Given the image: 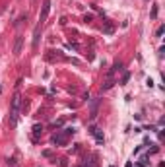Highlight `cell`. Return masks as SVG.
Masks as SVG:
<instances>
[{"label":"cell","instance_id":"obj_1","mask_svg":"<svg viewBox=\"0 0 165 167\" xmlns=\"http://www.w3.org/2000/svg\"><path fill=\"white\" fill-rule=\"evenodd\" d=\"M20 107H21V95L16 93L12 99V109H10V122L18 125V117H20Z\"/></svg>","mask_w":165,"mask_h":167},{"label":"cell","instance_id":"obj_2","mask_svg":"<svg viewBox=\"0 0 165 167\" xmlns=\"http://www.w3.org/2000/svg\"><path fill=\"white\" fill-rule=\"evenodd\" d=\"M49 12H51V0H45V2H43V10H41V14H39V24H41V25L47 21Z\"/></svg>","mask_w":165,"mask_h":167},{"label":"cell","instance_id":"obj_3","mask_svg":"<svg viewBox=\"0 0 165 167\" xmlns=\"http://www.w3.org/2000/svg\"><path fill=\"white\" fill-rule=\"evenodd\" d=\"M21 45H24V35H16V41H14V55H21Z\"/></svg>","mask_w":165,"mask_h":167},{"label":"cell","instance_id":"obj_4","mask_svg":"<svg viewBox=\"0 0 165 167\" xmlns=\"http://www.w3.org/2000/svg\"><path fill=\"white\" fill-rule=\"evenodd\" d=\"M41 24L35 25V29H33V49H37L39 47V37H41Z\"/></svg>","mask_w":165,"mask_h":167},{"label":"cell","instance_id":"obj_5","mask_svg":"<svg viewBox=\"0 0 165 167\" xmlns=\"http://www.w3.org/2000/svg\"><path fill=\"white\" fill-rule=\"evenodd\" d=\"M53 144H56V146H64V144H66V134H64V132L54 134L53 136Z\"/></svg>","mask_w":165,"mask_h":167},{"label":"cell","instance_id":"obj_6","mask_svg":"<svg viewBox=\"0 0 165 167\" xmlns=\"http://www.w3.org/2000/svg\"><path fill=\"white\" fill-rule=\"evenodd\" d=\"M89 130H91V134L95 136V140H97V144H103V142H105V138H103V134H101V130H99L97 126H91Z\"/></svg>","mask_w":165,"mask_h":167},{"label":"cell","instance_id":"obj_7","mask_svg":"<svg viewBox=\"0 0 165 167\" xmlns=\"http://www.w3.org/2000/svg\"><path fill=\"white\" fill-rule=\"evenodd\" d=\"M120 70H123V62H120V60H117V62L113 64V68L109 70V78H113V76L117 74V72H120Z\"/></svg>","mask_w":165,"mask_h":167},{"label":"cell","instance_id":"obj_8","mask_svg":"<svg viewBox=\"0 0 165 167\" xmlns=\"http://www.w3.org/2000/svg\"><path fill=\"white\" fill-rule=\"evenodd\" d=\"M113 31H115L113 24H109V21H107V24H105V27H103V33H105V35H111Z\"/></svg>","mask_w":165,"mask_h":167},{"label":"cell","instance_id":"obj_9","mask_svg":"<svg viewBox=\"0 0 165 167\" xmlns=\"http://www.w3.org/2000/svg\"><path fill=\"white\" fill-rule=\"evenodd\" d=\"M97 105H99V101L95 99V101H93V105H91V115H89L91 119H95V117H97Z\"/></svg>","mask_w":165,"mask_h":167},{"label":"cell","instance_id":"obj_10","mask_svg":"<svg viewBox=\"0 0 165 167\" xmlns=\"http://www.w3.org/2000/svg\"><path fill=\"white\" fill-rule=\"evenodd\" d=\"M146 165H150L148 156H144V157H140V159H138V167H146Z\"/></svg>","mask_w":165,"mask_h":167},{"label":"cell","instance_id":"obj_11","mask_svg":"<svg viewBox=\"0 0 165 167\" xmlns=\"http://www.w3.org/2000/svg\"><path fill=\"white\" fill-rule=\"evenodd\" d=\"M113 84H115V82H113V78H107V82L103 84V90H111V88H113Z\"/></svg>","mask_w":165,"mask_h":167},{"label":"cell","instance_id":"obj_12","mask_svg":"<svg viewBox=\"0 0 165 167\" xmlns=\"http://www.w3.org/2000/svg\"><path fill=\"white\" fill-rule=\"evenodd\" d=\"M41 130H43V126H41V125H35V126H33V136L37 138V136L41 134Z\"/></svg>","mask_w":165,"mask_h":167},{"label":"cell","instance_id":"obj_13","mask_svg":"<svg viewBox=\"0 0 165 167\" xmlns=\"http://www.w3.org/2000/svg\"><path fill=\"white\" fill-rule=\"evenodd\" d=\"M155 18H157V4L152 6V20H155Z\"/></svg>","mask_w":165,"mask_h":167},{"label":"cell","instance_id":"obj_14","mask_svg":"<svg viewBox=\"0 0 165 167\" xmlns=\"http://www.w3.org/2000/svg\"><path fill=\"white\" fill-rule=\"evenodd\" d=\"M163 31H165V27H163V25H159V27H157V31H155V35H157V37H161Z\"/></svg>","mask_w":165,"mask_h":167},{"label":"cell","instance_id":"obj_15","mask_svg":"<svg viewBox=\"0 0 165 167\" xmlns=\"http://www.w3.org/2000/svg\"><path fill=\"white\" fill-rule=\"evenodd\" d=\"M128 78H130V74H128V72H124V76H123V84L128 82Z\"/></svg>","mask_w":165,"mask_h":167},{"label":"cell","instance_id":"obj_16","mask_svg":"<svg viewBox=\"0 0 165 167\" xmlns=\"http://www.w3.org/2000/svg\"><path fill=\"white\" fill-rule=\"evenodd\" d=\"M8 165H12V167L16 165V157H12V159H8Z\"/></svg>","mask_w":165,"mask_h":167},{"label":"cell","instance_id":"obj_17","mask_svg":"<svg viewBox=\"0 0 165 167\" xmlns=\"http://www.w3.org/2000/svg\"><path fill=\"white\" fill-rule=\"evenodd\" d=\"M80 167H85V165H80Z\"/></svg>","mask_w":165,"mask_h":167},{"label":"cell","instance_id":"obj_18","mask_svg":"<svg viewBox=\"0 0 165 167\" xmlns=\"http://www.w3.org/2000/svg\"><path fill=\"white\" fill-rule=\"evenodd\" d=\"M31 2H35V0H31Z\"/></svg>","mask_w":165,"mask_h":167}]
</instances>
